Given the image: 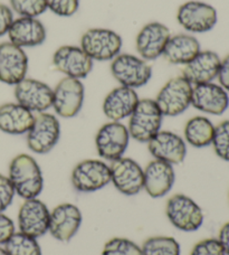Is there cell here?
<instances>
[{
    "mask_svg": "<svg viewBox=\"0 0 229 255\" xmlns=\"http://www.w3.org/2000/svg\"><path fill=\"white\" fill-rule=\"evenodd\" d=\"M13 21L11 9L3 3H0V37L8 34V30Z\"/></svg>",
    "mask_w": 229,
    "mask_h": 255,
    "instance_id": "8d00e7d4",
    "label": "cell"
},
{
    "mask_svg": "<svg viewBox=\"0 0 229 255\" xmlns=\"http://www.w3.org/2000/svg\"><path fill=\"white\" fill-rule=\"evenodd\" d=\"M143 189L152 198L166 196L173 187L176 174L173 166L158 159L150 161L143 169Z\"/></svg>",
    "mask_w": 229,
    "mask_h": 255,
    "instance_id": "44dd1931",
    "label": "cell"
},
{
    "mask_svg": "<svg viewBox=\"0 0 229 255\" xmlns=\"http://www.w3.org/2000/svg\"><path fill=\"white\" fill-rule=\"evenodd\" d=\"M47 9L59 17H71L79 10L80 0H46Z\"/></svg>",
    "mask_w": 229,
    "mask_h": 255,
    "instance_id": "d6a6232c",
    "label": "cell"
},
{
    "mask_svg": "<svg viewBox=\"0 0 229 255\" xmlns=\"http://www.w3.org/2000/svg\"><path fill=\"white\" fill-rule=\"evenodd\" d=\"M73 187L81 193H93L111 183V170L104 161L88 159L77 163L71 175Z\"/></svg>",
    "mask_w": 229,
    "mask_h": 255,
    "instance_id": "ba28073f",
    "label": "cell"
},
{
    "mask_svg": "<svg viewBox=\"0 0 229 255\" xmlns=\"http://www.w3.org/2000/svg\"><path fill=\"white\" fill-rule=\"evenodd\" d=\"M102 255H143L141 247L125 238H113L105 243Z\"/></svg>",
    "mask_w": 229,
    "mask_h": 255,
    "instance_id": "f546056e",
    "label": "cell"
},
{
    "mask_svg": "<svg viewBox=\"0 0 229 255\" xmlns=\"http://www.w3.org/2000/svg\"><path fill=\"white\" fill-rule=\"evenodd\" d=\"M166 214L171 224L182 232L198 231L205 221L201 207L189 196L183 194H176L169 198Z\"/></svg>",
    "mask_w": 229,
    "mask_h": 255,
    "instance_id": "277c9868",
    "label": "cell"
},
{
    "mask_svg": "<svg viewBox=\"0 0 229 255\" xmlns=\"http://www.w3.org/2000/svg\"><path fill=\"white\" fill-rule=\"evenodd\" d=\"M143 255H180V244L171 236H152L141 247Z\"/></svg>",
    "mask_w": 229,
    "mask_h": 255,
    "instance_id": "83f0119b",
    "label": "cell"
},
{
    "mask_svg": "<svg viewBox=\"0 0 229 255\" xmlns=\"http://www.w3.org/2000/svg\"><path fill=\"white\" fill-rule=\"evenodd\" d=\"M190 255H226L217 239H205L192 248Z\"/></svg>",
    "mask_w": 229,
    "mask_h": 255,
    "instance_id": "836d02e7",
    "label": "cell"
},
{
    "mask_svg": "<svg viewBox=\"0 0 229 255\" xmlns=\"http://www.w3.org/2000/svg\"><path fill=\"white\" fill-rule=\"evenodd\" d=\"M15 233V224L8 216L0 213V244H4Z\"/></svg>",
    "mask_w": 229,
    "mask_h": 255,
    "instance_id": "d590c367",
    "label": "cell"
},
{
    "mask_svg": "<svg viewBox=\"0 0 229 255\" xmlns=\"http://www.w3.org/2000/svg\"><path fill=\"white\" fill-rule=\"evenodd\" d=\"M15 194V189L8 176L0 174V213L4 212L10 206Z\"/></svg>",
    "mask_w": 229,
    "mask_h": 255,
    "instance_id": "e575fe53",
    "label": "cell"
},
{
    "mask_svg": "<svg viewBox=\"0 0 229 255\" xmlns=\"http://www.w3.org/2000/svg\"><path fill=\"white\" fill-rule=\"evenodd\" d=\"M212 144L217 157L224 161L229 162V120H225L215 126Z\"/></svg>",
    "mask_w": 229,
    "mask_h": 255,
    "instance_id": "4dcf8cb0",
    "label": "cell"
},
{
    "mask_svg": "<svg viewBox=\"0 0 229 255\" xmlns=\"http://www.w3.org/2000/svg\"><path fill=\"white\" fill-rule=\"evenodd\" d=\"M50 211L38 198L25 199L18 212L19 232L31 238L38 239L49 230Z\"/></svg>",
    "mask_w": 229,
    "mask_h": 255,
    "instance_id": "7c38bea8",
    "label": "cell"
},
{
    "mask_svg": "<svg viewBox=\"0 0 229 255\" xmlns=\"http://www.w3.org/2000/svg\"><path fill=\"white\" fill-rule=\"evenodd\" d=\"M111 181L121 194L134 196L143 189V169L131 158L121 157L112 161L110 166Z\"/></svg>",
    "mask_w": 229,
    "mask_h": 255,
    "instance_id": "4fadbf2b",
    "label": "cell"
},
{
    "mask_svg": "<svg viewBox=\"0 0 229 255\" xmlns=\"http://www.w3.org/2000/svg\"><path fill=\"white\" fill-rule=\"evenodd\" d=\"M129 130L118 121H111L103 125L95 136V145L99 156L110 161L123 157L129 145Z\"/></svg>",
    "mask_w": 229,
    "mask_h": 255,
    "instance_id": "9c48e42d",
    "label": "cell"
},
{
    "mask_svg": "<svg viewBox=\"0 0 229 255\" xmlns=\"http://www.w3.org/2000/svg\"><path fill=\"white\" fill-rule=\"evenodd\" d=\"M222 60L213 51H200L190 63L185 65L182 76L191 85L212 83L217 79Z\"/></svg>",
    "mask_w": 229,
    "mask_h": 255,
    "instance_id": "7402d4cb",
    "label": "cell"
},
{
    "mask_svg": "<svg viewBox=\"0 0 229 255\" xmlns=\"http://www.w3.org/2000/svg\"><path fill=\"white\" fill-rule=\"evenodd\" d=\"M12 10L20 17L37 18L47 9L46 0H9Z\"/></svg>",
    "mask_w": 229,
    "mask_h": 255,
    "instance_id": "1f68e13d",
    "label": "cell"
},
{
    "mask_svg": "<svg viewBox=\"0 0 229 255\" xmlns=\"http://www.w3.org/2000/svg\"><path fill=\"white\" fill-rule=\"evenodd\" d=\"M170 37V30L166 25L157 21L149 22L136 36V51L144 61H154L162 55Z\"/></svg>",
    "mask_w": 229,
    "mask_h": 255,
    "instance_id": "d6986e66",
    "label": "cell"
},
{
    "mask_svg": "<svg viewBox=\"0 0 229 255\" xmlns=\"http://www.w3.org/2000/svg\"><path fill=\"white\" fill-rule=\"evenodd\" d=\"M192 88L194 85L182 75L168 81L154 100L162 115L167 117L182 115L191 106Z\"/></svg>",
    "mask_w": 229,
    "mask_h": 255,
    "instance_id": "5b68a950",
    "label": "cell"
},
{
    "mask_svg": "<svg viewBox=\"0 0 229 255\" xmlns=\"http://www.w3.org/2000/svg\"><path fill=\"white\" fill-rule=\"evenodd\" d=\"M84 102V85L80 80L66 76L53 90V108L62 118L79 115Z\"/></svg>",
    "mask_w": 229,
    "mask_h": 255,
    "instance_id": "8fae6325",
    "label": "cell"
},
{
    "mask_svg": "<svg viewBox=\"0 0 229 255\" xmlns=\"http://www.w3.org/2000/svg\"><path fill=\"white\" fill-rule=\"evenodd\" d=\"M8 178L15 193L24 199L37 198L44 189L42 169L35 159L26 153H20L9 165Z\"/></svg>",
    "mask_w": 229,
    "mask_h": 255,
    "instance_id": "6da1fadb",
    "label": "cell"
},
{
    "mask_svg": "<svg viewBox=\"0 0 229 255\" xmlns=\"http://www.w3.org/2000/svg\"><path fill=\"white\" fill-rule=\"evenodd\" d=\"M215 126L208 118L194 117L185 126V139L195 148H205L212 144Z\"/></svg>",
    "mask_w": 229,
    "mask_h": 255,
    "instance_id": "4316f807",
    "label": "cell"
},
{
    "mask_svg": "<svg viewBox=\"0 0 229 255\" xmlns=\"http://www.w3.org/2000/svg\"><path fill=\"white\" fill-rule=\"evenodd\" d=\"M61 138V125L56 117L47 112L35 116L33 126L27 132V145L31 151L45 154L52 151Z\"/></svg>",
    "mask_w": 229,
    "mask_h": 255,
    "instance_id": "52a82bcc",
    "label": "cell"
},
{
    "mask_svg": "<svg viewBox=\"0 0 229 255\" xmlns=\"http://www.w3.org/2000/svg\"><path fill=\"white\" fill-rule=\"evenodd\" d=\"M129 118L130 138L139 142H149L161 129L163 115L154 100L142 99Z\"/></svg>",
    "mask_w": 229,
    "mask_h": 255,
    "instance_id": "7a4b0ae2",
    "label": "cell"
},
{
    "mask_svg": "<svg viewBox=\"0 0 229 255\" xmlns=\"http://www.w3.org/2000/svg\"><path fill=\"white\" fill-rule=\"evenodd\" d=\"M177 20L190 33L203 34L217 25V10L212 4L201 1H188L181 4L177 12Z\"/></svg>",
    "mask_w": 229,
    "mask_h": 255,
    "instance_id": "30bf717a",
    "label": "cell"
},
{
    "mask_svg": "<svg viewBox=\"0 0 229 255\" xmlns=\"http://www.w3.org/2000/svg\"><path fill=\"white\" fill-rule=\"evenodd\" d=\"M149 151L154 159L179 165L187 156V145L180 135L171 131L160 130L148 142Z\"/></svg>",
    "mask_w": 229,
    "mask_h": 255,
    "instance_id": "ffe728a7",
    "label": "cell"
},
{
    "mask_svg": "<svg viewBox=\"0 0 229 255\" xmlns=\"http://www.w3.org/2000/svg\"><path fill=\"white\" fill-rule=\"evenodd\" d=\"M201 51L200 43L195 36L178 34L169 38L163 51V57L175 65H187Z\"/></svg>",
    "mask_w": 229,
    "mask_h": 255,
    "instance_id": "484cf974",
    "label": "cell"
},
{
    "mask_svg": "<svg viewBox=\"0 0 229 255\" xmlns=\"http://www.w3.org/2000/svg\"><path fill=\"white\" fill-rule=\"evenodd\" d=\"M140 101L134 89L118 86L112 90L103 101V112L111 121H118L129 118Z\"/></svg>",
    "mask_w": 229,
    "mask_h": 255,
    "instance_id": "cb8c5ba5",
    "label": "cell"
},
{
    "mask_svg": "<svg viewBox=\"0 0 229 255\" xmlns=\"http://www.w3.org/2000/svg\"><path fill=\"white\" fill-rule=\"evenodd\" d=\"M191 106L207 115L222 116L229 108V93L214 82L194 85Z\"/></svg>",
    "mask_w": 229,
    "mask_h": 255,
    "instance_id": "ac0fdd59",
    "label": "cell"
},
{
    "mask_svg": "<svg viewBox=\"0 0 229 255\" xmlns=\"http://www.w3.org/2000/svg\"><path fill=\"white\" fill-rule=\"evenodd\" d=\"M4 250L8 255H42V249L37 239L21 232H15L11 235V238L4 243Z\"/></svg>",
    "mask_w": 229,
    "mask_h": 255,
    "instance_id": "f1b7e54d",
    "label": "cell"
},
{
    "mask_svg": "<svg viewBox=\"0 0 229 255\" xmlns=\"http://www.w3.org/2000/svg\"><path fill=\"white\" fill-rule=\"evenodd\" d=\"M28 57L21 47L10 42L0 44V82L16 85L26 77Z\"/></svg>",
    "mask_w": 229,
    "mask_h": 255,
    "instance_id": "9a60e30c",
    "label": "cell"
},
{
    "mask_svg": "<svg viewBox=\"0 0 229 255\" xmlns=\"http://www.w3.org/2000/svg\"><path fill=\"white\" fill-rule=\"evenodd\" d=\"M80 208L70 203H64L50 212L48 232L55 240L68 242L79 232L82 224Z\"/></svg>",
    "mask_w": 229,
    "mask_h": 255,
    "instance_id": "e0dca14e",
    "label": "cell"
},
{
    "mask_svg": "<svg viewBox=\"0 0 229 255\" xmlns=\"http://www.w3.org/2000/svg\"><path fill=\"white\" fill-rule=\"evenodd\" d=\"M15 86L17 103L33 113H42L53 107V90L44 82L25 77Z\"/></svg>",
    "mask_w": 229,
    "mask_h": 255,
    "instance_id": "5bb4252c",
    "label": "cell"
},
{
    "mask_svg": "<svg viewBox=\"0 0 229 255\" xmlns=\"http://www.w3.org/2000/svg\"><path fill=\"white\" fill-rule=\"evenodd\" d=\"M10 43L21 48L42 45L46 39V28L37 18L19 17L13 19L8 30Z\"/></svg>",
    "mask_w": 229,
    "mask_h": 255,
    "instance_id": "603a6c76",
    "label": "cell"
},
{
    "mask_svg": "<svg viewBox=\"0 0 229 255\" xmlns=\"http://www.w3.org/2000/svg\"><path fill=\"white\" fill-rule=\"evenodd\" d=\"M111 72L122 86L131 89L145 85L152 76V68L148 62L131 54H118L112 60Z\"/></svg>",
    "mask_w": 229,
    "mask_h": 255,
    "instance_id": "8992f818",
    "label": "cell"
},
{
    "mask_svg": "<svg viewBox=\"0 0 229 255\" xmlns=\"http://www.w3.org/2000/svg\"><path fill=\"white\" fill-rule=\"evenodd\" d=\"M53 64L63 74L77 80L85 79L93 68V60L81 47L72 45L59 47L54 53Z\"/></svg>",
    "mask_w": 229,
    "mask_h": 255,
    "instance_id": "2e32d148",
    "label": "cell"
},
{
    "mask_svg": "<svg viewBox=\"0 0 229 255\" xmlns=\"http://www.w3.org/2000/svg\"><path fill=\"white\" fill-rule=\"evenodd\" d=\"M0 255H8L7 252H6V250H4V248L0 247Z\"/></svg>",
    "mask_w": 229,
    "mask_h": 255,
    "instance_id": "ab89813d",
    "label": "cell"
},
{
    "mask_svg": "<svg viewBox=\"0 0 229 255\" xmlns=\"http://www.w3.org/2000/svg\"><path fill=\"white\" fill-rule=\"evenodd\" d=\"M217 240L219 241V243L222 244L225 254L229 255V222L225 223V224L222 226Z\"/></svg>",
    "mask_w": 229,
    "mask_h": 255,
    "instance_id": "f35d334b",
    "label": "cell"
},
{
    "mask_svg": "<svg viewBox=\"0 0 229 255\" xmlns=\"http://www.w3.org/2000/svg\"><path fill=\"white\" fill-rule=\"evenodd\" d=\"M35 121L34 113L19 103H4L0 106V131L8 134H24Z\"/></svg>",
    "mask_w": 229,
    "mask_h": 255,
    "instance_id": "d4e9b609",
    "label": "cell"
},
{
    "mask_svg": "<svg viewBox=\"0 0 229 255\" xmlns=\"http://www.w3.org/2000/svg\"><path fill=\"white\" fill-rule=\"evenodd\" d=\"M123 40L114 30L92 28L81 38V48L93 61H112L121 52Z\"/></svg>",
    "mask_w": 229,
    "mask_h": 255,
    "instance_id": "3957f363",
    "label": "cell"
},
{
    "mask_svg": "<svg viewBox=\"0 0 229 255\" xmlns=\"http://www.w3.org/2000/svg\"><path fill=\"white\" fill-rule=\"evenodd\" d=\"M217 79L219 82V85L225 89L229 93V54L224 58V60H222Z\"/></svg>",
    "mask_w": 229,
    "mask_h": 255,
    "instance_id": "74e56055",
    "label": "cell"
}]
</instances>
